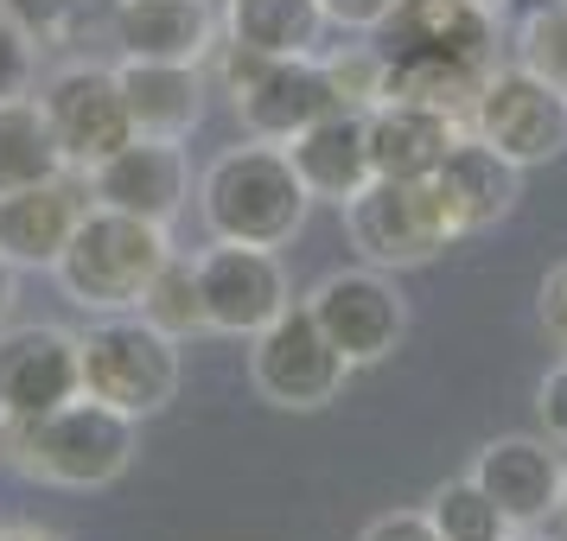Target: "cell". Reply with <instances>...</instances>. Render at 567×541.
<instances>
[{"mask_svg": "<svg viewBox=\"0 0 567 541\" xmlns=\"http://www.w3.org/2000/svg\"><path fill=\"white\" fill-rule=\"evenodd\" d=\"M32 77H39V52H32V27L0 13V103L13 96H32Z\"/></svg>", "mask_w": 567, "mask_h": 541, "instance_id": "cell-28", "label": "cell"}, {"mask_svg": "<svg viewBox=\"0 0 567 541\" xmlns=\"http://www.w3.org/2000/svg\"><path fill=\"white\" fill-rule=\"evenodd\" d=\"M427 198H434L446 236L460 242V236H478V230L504 223V217L516 210V198H523V166L504 159L497 147H485L478 134H460L453 154L434 166Z\"/></svg>", "mask_w": 567, "mask_h": 541, "instance_id": "cell-15", "label": "cell"}, {"mask_svg": "<svg viewBox=\"0 0 567 541\" xmlns=\"http://www.w3.org/2000/svg\"><path fill=\"white\" fill-rule=\"evenodd\" d=\"M78 363L83 395L134 420H154L179 402V337L159 332L147 312H90V325L78 332Z\"/></svg>", "mask_w": 567, "mask_h": 541, "instance_id": "cell-5", "label": "cell"}, {"mask_svg": "<svg viewBox=\"0 0 567 541\" xmlns=\"http://www.w3.org/2000/svg\"><path fill=\"white\" fill-rule=\"evenodd\" d=\"M427 522L440 529V541H504L511 535V516L491 503V490L465 471V478H446V485L421 503Z\"/></svg>", "mask_w": 567, "mask_h": 541, "instance_id": "cell-24", "label": "cell"}, {"mask_svg": "<svg viewBox=\"0 0 567 541\" xmlns=\"http://www.w3.org/2000/svg\"><path fill=\"white\" fill-rule=\"evenodd\" d=\"M90 179V205H109V210H128V217H147V223H166L185 210L192 198V166H185V147L179 141H147L134 134L122 154H109Z\"/></svg>", "mask_w": 567, "mask_h": 541, "instance_id": "cell-16", "label": "cell"}, {"mask_svg": "<svg viewBox=\"0 0 567 541\" xmlns=\"http://www.w3.org/2000/svg\"><path fill=\"white\" fill-rule=\"evenodd\" d=\"M83 395L78 332L64 325H0V427H27L39 414Z\"/></svg>", "mask_w": 567, "mask_h": 541, "instance_id": "cell-13", "label": "cell"}, {"mask_svg": "<svg viewBox=\"0 0 567 541\" xmlns=\"http://www.w3.org/2000/svg\"><path fill=\"white\" fill-rule=\"evenodd\" d=\"M58 7H64V0H0V13H13V20H27V27H45Z\"/></svg>", "mask_w": 567, "mask_h": 541, "instance_id": "cell-33", "label": "cell"}, {"mask_svg": "<svg viewBox=\"0 0 567 541\" xmlns=\"http://www.w3.org/2000/svg\"><path fill=\"white\" fill-rule=\"evenodd\" d=\"M504 541H561V535H548V529H511Z\"/></svg>", "mask_w": 567, "mask_h": 541, "instance_id": "cell-36", "label": "cell"}, {"mask_svg": "<svg viewBox=\"0 0 567 541\" xmlns=\"http://www.w3.org/2000/svg\"><path fill=\"white\" fill-rule=\"evenodd\" d=\"M536 414H542V434H548V439H555V446L567 452V363H555V370L542 376Z\"/></svg>", "mask_w": 567, "mask_h": 541, "instance_id": "cell-29", "label": "cell"}, {"mask_svg": "<svg viewBox=\"0 0 567 541\" xmlns=\"http://www.w3.org/2000/svg\"><path fill=\"white\" fill-rule=\"evenodd\" d=\"M115 45L122 58L205 64L217 45V13L210 0H115Z\"/></svg>", "mask_w": 567, "mask_h": 541, "instance_id": "cell-19", "label": "cell"}, {"mask_svg": "<svg viewBox=\"0 0 567 541\" xmlns=\"http://www.w3.org/2000/svg\"><path fill=\"white\" fill-rule=\"evenodd\" d=\"M516 64H529V71H542L548 83L567 90V0H548V7H536L523 20V32H516Z\"/></svg>", "mask_w": 567, "mask_h": 541, "instance_id": "cell-26", "label": "cell"}, {"mask_svg": "<svg viewBox=\"0 0 567 541\" xmlns=\"http://www.w3.org/2000/svg\"><path fill=\"white\" fill-rule=\"evenodd\" d=\"M326 32L319 0H224V39L256 58H319Z\"/></svg>", "mask_w": 567, "mask_h": 541, "instance_id": "cell-22", "label": "cell"}, {"mask_svg": "<svg viewBox=\"0 0 567 541\" xmlns=\"http://www.w3.org/2000/svg\"><path fill=\"white\" fill-rule=\"evenodd\" d=\"M358 541H440V529L427 522V510H389V516H377Z\"/></svg>", "mask_w": 567, "mask_h": 541, "instance_id": "cell-31", "label": "cell"}, {"mask_svg": "<svg viewBox=\"0 0 567 541\" xmlns=\"http://www.w3.org/2000/svg\"><path fill=\"white\" fill-rule=\"evenodd\" d=\"M472 478L491 490V503L511 516V529H548L567 497V459L548 434H504L478 446Z\"/></svg>", "mask_w": 567, "mask_h": 541, "instance_id": "cell-14", "label": "cell"}, {"mask_svg": "<svg viewBox=\"0 0 567 541\" xmlns=\"http://www.w3.org/2000/svg\"><path fill=\"white\" fill-rule=\"evenodd\" d=\"M13 300H20V268H13V261L0 256V325L13 319Z\"/></svg>", "mask_w": 567, "mask_h": 541, "instance_id": "cell-34", "label": "cell"}, {"mask_svg": "<svg viewBox=\"0 0 567 541\" xmlns=\"http://www.w3.org/2000/svg\"><path fill=\"white\" fill-rule=\"evenodd\" d=\"M141 312L154 319L159 332H173L185 344V337L205 332V300H198V268L185 256H173L166 268L154 274V287H147V300H141Z\"/></svg>", "mask_w": 567, "mask_h": 541, "instance_id": "cell-25", "label": "cell"}, {"mask_svg": "<svg viewBox=\"0 0 567 541\" xmlns=\"http://www.w3.org/2000/svg\"><path fill=\"white\" fill-rule=\"evenodd\" d=\"M312 191L300 166L275 141H243L205 166L198 179V217L217 242H249V249H287L307 230Z\"/></svg>", "mask_w": 567, "mask_h": 541, "instance_id": "cell-2", "label": "cell"}, {"mask_svg": "<svg viewBox=\"0 0 567 541\" xmlns=\"http://www.w3.org/2000/svg\"><path fill=\"white\" fill-rule=\"evenodd\" d=\"M224 90L249 141H275V147L344 108L326 58H256L243 45H224Z\"/></svg>", "mask_w": 567, "mask_h": 541, "instance_id": "cell-6", "label": "cell"}, {"mask_svg": "<svg viewBox=\"0 0 567 541\" xmlns=\"http://www.w3.org/2000/svg\"><path fill=\"white\" fill-rule=\"evenodd\" d=\"M166 261H173L166 223H147V217H128V210L109 205H83L52 274L64 287V300L83 312H141V300H147V287Z\"/></svg>", "mask_w": 567, "mask_h": 541, "instance_id": "cell-3", "label": "cell"}, {"mask_svg": "<svg viewBox=\"0 0 567 541\" xmlns=\"http://www.w3.org/2000/svg\"><path fill=\"white\" fill-rule=\"evenodd\" d=\"M249 383L268 408H287V414H312V408H332L344 383H351V363L338 357V344L319 332V319L307 312V300L261 325L249 337Z\"/></svg>", "mask_w": 567, "mask_h": 541, "instance_id": "cell-8", "label": "cell"}, {"mask_svg": "<svg viewBox=\"0 0 567 541\" xmlns=\"http://www.w3.org/2000/svg\"><path fill=\"white\" fill-rule=\"evenodd\" d=\"M478 7H497V13H504V0H478Z\"/></svg>", "mask_w": 567, "mask_h": 541, "instance_id": "cell-37", "label": "cell"}, {"mask_svg": "<svg viewBox=\"0 0 567 541\" xmlns=\"http://www.w3.org/2000/svg\"><path fill=\"white\" fill-rule=\"evenodd\" d=\"M83 205H90V198L71 185V173L52 179V185H32V191L0 198V256L13 261L20 274H27V268H58Z\"/></svg>", "mask_w": 567, "mask_h": 541, "instance_id": "cell-20", "label": "cell"}, {"mask_svg": "<svg viewBox=\"0 0 567 541\" xmlns=\"http://www.w3.org/2000/svg\"><path fill=\"white\" fill-rule=\"evenodd\" d=\"M64 173H71V166L58 154L52 122H45L39 96L0 103V198L32 191V185H52V179H64Z\"/></svg>", "mask_w": 567, "mask_h": 541, "instance_id": "cell-23", "label": "cell"}, {"mask_svg": "<svg viewBox=\"0 0 567 541\" xmlns=\"http://www.w3.org/2000/svg\"><path fill=\"white\" fill-rule=\"evenodd\" d=\"M465 134H478L485 147L516 159L523 173L548 166V159L567 154V90L529 64H497L465 108Z\"/></svg>", "mask_w": 567, "mask_h": 541, "instance_id": "cell-7", "label": "cell"}, {"mask_svg": "<svg viewBox=\"0 0 567 541\" xmlns=\"http://www.w3.org/2000/svg\"><path fill=\"white\" fill-rule=\"evenodd\" d=\"M287 154L300 166L312 205L344 210L363 185L377 179V159H370V108H332L326 122H312L307 134H293Z\"/></svg>", "mask_w": 567, "mask_h": 541, "instance_id": "cell-17", "label": "cell"}, {"mask_svg": "<svg viewBox=\"0 0 567 541\" xmlns=\"http://www.w3.org/2000/svg\"><path fill=\"white\" fill-rule=\"evenodd\" d=\"M542 325H548V337L567 344V261L548 268V281H542Z\"/></svg>", "mask_w": 567, "mask_h": 541, "instance_id": "cell-32", "label": "cell"}, {"mask_svg": "<svg viewBox=\"0 0 567 541\" xmlns=\"http://www.w3.org/2000/svg\"><path fill=\"white\" fill-rule=\"evenodd\" d=\"M561 522H567V497H561Z\"/></svg>", "mask_w": 567, "mask_h": 541, "instance_id": "cell-38", "label": "cell"}, {"mask_svg": "<svg viewBox=\"0 0 567 541\" xmlns=\"http://www.w3.org/2000/svg\"><path fill=\"white\" fill-rule=\"evenodd\" d=\"M326 71H332L344 108H377L389 96V58H383V45H351V52L326 58Z\"/></svg>", "mask_w": 567, "mask_h": 541, "instance_id": "cell-27", "label": "cell"}, {"mask_svg": "<svg viewBox=\"0 0 567 541\" xmlns=\"http://www.w3.org/2000/svg\"><path fill=\"white\" fill-rule=\"evenodd\" d=\"M465 134V115L434 103H409L389 96L370 108V159L377 179H434V166L453 154V141Z\"/></svg>", "mask_w": 567, "mask_h": 541, "instance_id": "cell-18", "label": "cell"}, {"mask_svg": "<svg viewBox=\"0 0 567 541\" xmlns=\"http://www.w3.org/2000/svg\"><path fill=\"white\" fill-rule=\"evenodd\" d=\"M7 452L13 465L58 490H103L141 452V420L109 408L96 395H71L64 408L39 414L27 427H7Z\"/></svg>", "mask_w": 567, "mask_h": 541, "instance_id": "cell-4", "label": "cell"}, {"mask_svg": "<svg viewBox=\"0 0 567 541\" xmlns=\"http://www.w3.org/2000/svg\"><path fill=\"white\" fill-rule=\"evenodd\" d=\"M307 312L319 319V332L338 344V357L351 370L395 357V344L409 337V300L389 281V268H332L326 281L307 293Z\"/></svg>", "mask_w": 567, "mask_h": 541, "instance_id": "cell-9", "label": "cell"}, {"mask_svg": "<svg viewBox=\"0 0 567 541\" xmlns=\"http://www.w3.org/2000/svg\"><path fill=\"white\" fill-rule=\"evenodd\" d=\"M319 7H326V20L338 32H377L402 0H319Z\"/></svg>", "mask_w": 567, "mask_h": 541, "instance_id": "cell-30", "label": "cell"}, {"mask_svg": "<svg viewBox=\"0 0 567 541\" xmlns=\"http://www.w3.org/2000/svg\"><path fill=\"white\" fill-rule=\"evenodd\" d=\"M39 108H45L52 141L71 173H96L109 154H122L134 141L122 77L103 71V64H64V71H52L45 90H39Z\"/></svg>", "mask_w": 567, "mask_h": 541, "instance_id": "cell-11", "label": "cell"}, {"mask_svg": "<svg viewBox=\"0 0 567 541\" xmlns=\"http://www.w3.org/2000/svg\"><path fill=\"white\" fill-rule=\"evenodd\" d=\"M370 39L389 58V96L434 103L453 115H465L497 71V7L478 0H402Z\"/></svg>", "mask_w": 567, "mask_h": 541, "instance_id": "cell-1", "label": "cell"}, {"mask_svg": "<svg viewBox=\"0 0 567 541\" xmlns=\"http://www.w3.org/2000/svg\"><path fill=\"white\" fill-rule=\"evenodd\" d=\"M115 77H122V96H128L134 134H147V141H185L205 122V77H198V64L122 58Z\"/></svg>", "mask_w": 567, "mask_h": 541, "instance_id": "cell-21", "label": "cell"}, {"mask_svg": "<svg viewBox=\"0 0 567 541\" xmlns=\"http://www.w3.org/2000/svg\"><path fill=\"white\" fill-rule=\"evenodd\" d=\"M192 268H198L205 332H217V337H256L261 325H275L293 306L275 249H249V242H217L210 236V249Z\"/></svg>", "mask_w": 567, "mask_h": 541, "instance_id": "cell-12", "label": "cell"}, {"mask_svg": "<svg viewBox=\"0 0 567 541\" xmlns=\"http://www.w3.org/2000/svg\"><path fill=\"white\" fill-rule=\"evenodd\" d=\"M0 541H64V535H52V529H32V522H20V529H0Z\"/></svg>", "mask_w": 567, "mask_h": 541, "instance_id": "cell-35", "label": "cell"}, {"mask_svg": "<svg viewBox=\"0 0 567 541\" xmlns=\"http://www.w3.org/2000/svg\"><path fill=\"white\" fill-rule=\"evenodd\" d=\"M344 236H351L358 261L389 268V274L427 268V261L453 242L446 223H440L434 198H427V179H370L358 198L344 205Z\"/></svg>", "mask_w": 567, "mask_h": 541, "instance_id": "cell-10", "label": "cell"}]
</instances>
